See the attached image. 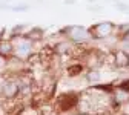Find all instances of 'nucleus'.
Instances as JSON below:
<instances>
[{
	"instance_id": "1",
	"label": "nucleus",
	"mask_w": 129,
	"mask_h": 115,
	"mask_svg": "<svg viewBox=\"0 0 129 115\" xmlns=\"http://www.w3.org/2000/svg\"><path fill=\"white\" fill-rule=\"evenodd\" d=\"M61 32H63V35L66 37V40H69V42H72L75 45H85V43L92 40L89 29L85 28V26L71 25V26H66Z\"/></svg>"
},
{
	"instance_id": "2",
	"label": "nucleus",
	"mask_w": 129,
	"mask_h": 115,
	"mask_svg": "<svg viewBox=\"0 0 129 115\" xmlns=\"http://www.w3.org/2000/svg\"><path fill=\"white\" fill-rule=\"evenodd\" d=\"M89 32H91L92 40L102 42L112 35H117V25L112 22H99L89 28Z\"/></svg>"
},
{
	"instance_id": "3",
	"label": "nucleus",
	"mask_w": 129,
	"mask_h": 115,
	"mask_svg": "<svg viewBox=\"0 0 129 115\" xmlns=\"http://www.w3.org/2000/svg\"><path fill=\"white\" fill-rule=\"evenodd\" d=\"M111 98L115 109H121L123 106H126L129 103V85L118 83L117 86H114L111 89Z\"/></svg>"
},
{
	"instance_id": "4",
	"label": "nucleus",
	"mask_w": 129,
	"mask_h": 115,
	"mask_svg": "<svg viewBox=\"0 0 129 115\" xmlns=\"http://www.w3.org/2000/svg\"><path fill=\"white\" fill-rule=\"evenodd\" d=\"M0 95L6 100H14L20 95V85L17 78H8L0 83Z\"/></svg>"
},
{
	"instance_id": "5",
	"label": "nucleus",
	"mask_w": 129,
	"mask_h": 115,
	"mask_svg": "<svg viewBox=\"0 0 129 115\" xmlns=\"http://www.w3.org/2000/svg\"><path fill=\"white\" fill-rule=\"evenodd\" d=\"M112 64L115 69H127L129 68V55L120 48L112 49V55H111Z\"/></svg>"
},
{
	"instance_id": "6",
	"label": "nucleus",
	"mask_w": 129,
	"mask_h": 115,
	"mask_svg": "<svg viewBox=\"0 0 129 115\" xmlns=\"http://www.w3.org/2000/svg\"><path fill=\"white\" fill-rule=\"evenodd\" d=\"M32 54H34V48H32V45H28V46H22V48H15L12 57L19 58L22 61H28L32 57Z\"/></svg>"
},
{
	"instance_id": "7",
	"label": "nucleus",
	"mask_w": 129,
	"mask_h": 115,
	"mask_svg": "<svg viewBox=\"0 0 129 115\" xmlns=\"http://www.w3.org/2000/svg\"><path fill=\"white\" fill-rule=\"evenodd\" d=\"M72 49H74V43L69 42V40H61V42L54 45V52L57 55H64V54L71 52Z\"/></svg>"
},
{
	"instance_id": "8",
	"label": "nucleus",
	"mask_w": 129,
	"mask_h": 115,
	"mask_svg": "<svg viewBox=\"0 0 129 115\" xmlns=\"http://www.w3.org/2000/svg\"><path fill=\"white\" fill-rule=\"evenodd\" d=\"M0 55H5L8 58L14 55V45H12L11 39H8V40L3 39L0 42Z\"/></svg>"
},
{
	"instance_id": "9",
	"label": "nucleus",
	"mask_w": 129,
	"mask_h": 115,
	"mask_svg": "<svg viewBox=\"0 0 129 115\" xmlns=\"http://www.w3.org/2000/svg\"><path fill=\"white\" fill-rule=\"evenodd\" d=\"M85 78L88 83L91 85H95V83H100V80H102V72L99 69H88L86 74H85Z\"/></svg>"
},
{
	"instance_id": "10",
	"label": "nucleus",
	"mask_w": 129,
	"mask_h": 115,
	"mask_svg": "<svg viewBox=\"0 0 129 115\" xmlns=\"http://www.w3.org/2000/svg\"><path fill=\"white\" fill-rule=\"evenodd\" d=\"M25 35L28 39H31L34 43L36 42H40L43 39V29H40V28H31L28 32H25Z\"/></svg>"
},
{
	"instance_id": "11",
	"label": "nucleus",
	"mask_w": 129,
	"mask_h": 115,
	"mask_svg": "<svg viewBox=\"0 0 129 115\" xmlns=\"http://www.w3.org/2000/svg\"><path fill=\"white\" fill-rule=\"evenodd\" d=\"M83 69H85V66L80 64V63L72 64V66H68V77H78L83 72Z\"/></svg>"
},
{
	"instance_id": "12",
	"label": "nucleus",
	"mask_w": 129,
	"mask_h": 115,
	"mask_svg": "<svg viewBox=\"0 0 129 115\" xmlns=\"http://www.w3.org/2000/svg\"><path fill=\"white\" fill-rule=\"evenodd\" d=\"M17 115H43L39 109H36V107H32V106H28V107H23Z\"/></svg>"
},
{
	"instance_id": "13",
	"label": "nucleus",
	"mask_w": 129,
	"mask_h": 115,
	"mask_svg": "<svg viewBox=\"0 0 129 115\" xmlns=\"http://www.w3.org/2000/svg\"><path fill=\"white\" fill-rule=\"evenodd\" d=\"M8 63H9V58L5 57V55H0V72H3L8 69Z\"/></svg>"
},
{
	"instance_id": "14",
	"label": "nucleus",
	"mask_w": 129,
	"mask_h": 115,
	"mask_svg": "<svg viewBox=\"0 0 129 115\" xmlns=\"http://www.w3.org/2000/svg\"><path fill=\"white\" fill-rule=\"evenodd\" d=\"M118 48L123 49V51L129 55V42H126V40H120V42H118Z\"/></svg>"
},
{
	"instance_id": "15",
	"label": "nucleus",
	"mask_w": 129,
	"mask_h": 115,
	"mask_svg": "<svg viewBox=\"0 0 129 115\" xmlns=\"http://www.w3.org/2000/svg\"><path fill=\"white\" fill-rule=\"evenodd\" d=\"M120 40H126V42H129V29L124 32L123 35H121V39H120Z\"/></svg>"
},
{
	"instance_id": "16",
	"label": "nucleus",
	"mask_w": 129,
	"mask_h": 115,
	"mask_svg": "<svg viewBox=\"0 0 129 115\" xmlns=\"http://www.w3.org/2000/svg\"><path fill=\"white\" fill-rule=\"evenodd\" d=\"M3 40V31H0V42Z\"/></svg>"
}]
</instances>
